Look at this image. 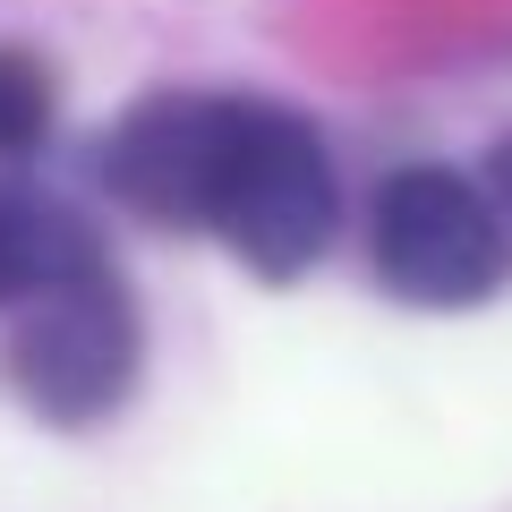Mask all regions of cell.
Returning a JSON list of instances; mask_svg holds the SVG:
<instances>
[{
  "label": "cell",
  "mask_w": 512,
  "mask_h": 512,
  "mask_svg": "<svg viewBox=\"0 0 512 512\" xmlns=\"http://www.w3.org/2000/svg\"><path fill=\"white\" fill-rule=\"evenodd\" d=\"M0 376L35 419H60V427H86L103 410H120L128 384H137V308H128L120 274L94 265V274L9 308Z\"/></svg>",
  "instance_id": "2"
},
{
  "label": "cell",
  "mask_w": 512,
  "mask_h": 512,
  "mask_svg": "<svg viewBox=\"0 0 512 512\" xmlns=\"http://www.w3.org/2000/svg\"><path fill=\"white\" fill-rule=\"evenodd\" d=\"M367 248H376V274L410 308H478L512 265V222L487 188L453 180L436 163H410L376 188Z\"/></svg>",
  "instance_id": "3"
},
{
  "label": "cell",
  "mask_w": 512,
  "mask_h": 512,
  "mask_svg": "<svg viewBox=\"0 0 512 512\" xmlns=\"http://www.w3.org/2000/svg\"><path fill=\"white\" fill-rule=\"evenodd\" d=\"M43 128H52V77H43V60L0 52V154H26Z\"/></svg>",
  "instance_id": "5"
},
{
  "label": "cell",
  "mask_w": 512,
  "mask_h": 512,
  "mask_svg": "<svg viewBox=\"0 0 512 512\" xmlns=\"http://www.w3.org/2000/svg\"><path fill=\"white\" fill-rule=\"evenodd\" d=\"M487 197L504 205V222H512V137H504V146L487 154Z\"/></svg>",
  "instance_id": "6"
},
{
  "label": "cell",
  "mask_w": 512,
  "mask_h": 512,
  "mask_svg": "<svg viewBox=\"0 0 512 512\" xmlns=\"http://www.w3.org/2000/svg\"><path fill=\"white\" fill-rule=\"evenodd\" d=\"M103 180L154 222H197L231 239L256 274H299L333 239V163L316 128L274 103L154 94L103 146Z\"/></svg>",
  "instance_id": "1"
},
{
  "label": "cell",
  "mask_w": 512,
  "mask_h": 512,
  "mask_svg": "<svg viewBox=\"0 0 512 512\" xmlns=\"http://www.w3.org/2000/svg\"><path fill=\"white\" fill-rule=\"evenodd\" d=\"M94 265H103V248H94V231L60 197L0 188V308H26V299L94 274Z\"/></svg>",
  "instance_id": "4"
}]
</instances>
